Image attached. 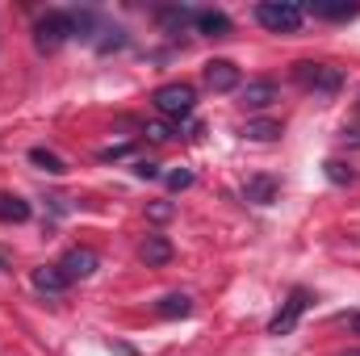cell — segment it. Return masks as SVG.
<instances>
[{
	"label": "cell",
	"mask_w": 360,
	"mask_h": 356,
	"mask_svg": "<svg viewBox=\"0 0 360 356\" xmlns=\"http://www.w3.org/2000/svg\"><path fill=\"white\" fill-rule=\"evenodd\" d=\"M72 38H76V25H72V13H63V8H55V13H46V17L34 21V46L46 51V55L59 51Z\"/></svg>",
	"instance_id": "obj_1"
},
{
	"label": "cell",
	"mask_w": 360,
	"mask_h": 356,
	"mask_svg": "<svg viewBox=\"0 0 360 356\" xmlns=\"http://www.w3.org/2000/svg\"><path fill=\"white\" fill-rule=\"evenodd\" d=\"M293 80H297L302 89L319 92V96H335L340 84H344V72L331 68V63H310V59H302V63H293Z\"/></svg>",
	"instance_id": "obj_2"
},
{
	"label": "cell",
	"mask_w": 360,
	"mask_h": 356,
	"mask_svg": "<svg viewBox=\"0 0 360 356\" xmlns=\"http://www.w3.org/2000/svg\"><path fill=\"white\" fill-rule=\"evenodd\" d=\"M151 105L164 113V117H172V122H180V117H188L193 109H197V89L193 84H164V89L151 92Z\"/></svg>",
	"instance_id": "obj_3"
},
{
	"label": "cell",
	"mask_w": 360,
	"mask_h": 356,
	"mask_svg": "<svg viewBox=\"0 0 360 356\" xmlns=\"http://www.w3.org/2000/svg\"><path fill=\"white\" fill-rule=\"evenodd\" d=\"M302 17H306V8L302 4H285V0H264V4H256V21L272 30V34H293L297 25H302Z\"/></svg>",
	"instance_id": "obj_4"
},
{
	"label": "cell",
	"mask_w": 360,
	"mask_h": 356,
	"mask_svg": "<svg viewBox=\"0 0 360 356\" xmlns=\"http://www.w3.org/2000/svg\"><path fill=\"white\" fill-rule=\"evenodd\" d=\"M310 302H314V293H310V289H302V285H297V289H289V298H285V306H281V310L272 314V323H269V336H289V331L297 327V319L306 314V306H310Z\"/></svg>",
	"instance_id": "obj_5"
},
{
	"label": "cell",
	"mask_w": 360,
	"mask_h": 356,
	"mask_svg": "<svg viewBox=\"0 0 360 356\" xmlns=\"http://www.w3.org/2000/svg\"><path fill=\"white\" fill-rule=\"evenodd\" d=\"M239 84H243V76H239V68H235L231 59H210V63H205V89L239 92Z\"/></svg>",
	"instance_id": "obj_6"
},
{
	"label": "cell",
	"mask_w": 360,
	"mask_h": 356,
	"mask_svg": "<svg viewBox=\"0 0 360 356\" xmlns=\"http://www.w3.org/2000/svg\"><path fill=\"white\" fill-rule=\"evenodd\" d=\"M276 96H281L276 80H248V84H239V105L243 109H269Z\"/></svg>",
	"instance_id": "obj_7"
},
{
	"label": "cell",
	"mask_w": 360,
	"mask_h": 356,
	"mask_svg": "<svg viewBox=\"0 0 360 356\" xmlns=\"http://www.w3.org/2000/svg\"><path fill=\"white\" fill-rule=\"evenodd\" d=\"M96 265H101V260H96V252H92V248H72V252L59 260V272H63L68 281H84V276L96 272Z\"/></svg>",
	"instance_id": "obj_8"
},
{
	"label": "cell",
	"mask_w": 360,
	"mask_h": 356,
	"mask_svg": "<svg viewBox=\"0 0 360 356\" xmlns=\"http://www.w3.org/2000/svg\"><path fill=\"white\" fill-rule=\"evenodd\" d=\"M172 256H176V252H172V239H168V235H147L143 248H139V260H143L147 268L172 265Z\"/></svg>",
	"instance_id": "obj_9"
},
{
	"label": "cell",
	"mask_w": 360,
	"mask_h": 356,
	"mask_svg": "<svg viewBox=\"0 0 360 356\" xmlns=\"http://www.w3.org/2000/svg\"><path fill=\"white\" fill-rule=\"evenodd\" d=\"M30 281H34V289L38 293H46V298H59V293H68V276L59 272V265H42V268H34L30 272Z\"/></svg>",
	"instance_id": "obj_10"
},
{
	"label": "cell",
	"mask_w": 360,
	"mask_h": 356,
	"mask_svg": "<svg viewBox=\"0 0 360 356\" xmlns=\"http://www.w3.org/2000/svg\"><path fill=\"white\" fill-rule=\"evenodd\" d=\"M193 25L205 34V38H226L231 34V17L222 8H197L193 13Z\"/></svg>",
	"instance_id": "obj_11"
},
{
	"label": "cell",
	"mask_w": 360,
	"mask_h": 356,
	"mask_svg": "<svg viewBox=\"0 0 360 356\" xmlns=\"http://www.w3.org/2000/svg\"><path fill=\"white\" fill-rule=\"evenodd\" d=\"M155 314L160 319H188L193 314V298L188 293H168V298L155 302Z\"/></svg>",
	"instance_id": "obj_12"
},
{
	"label": "cell",
	"mask_w": 360,
	"mask_h": 356,
	"mask_svg": "<svg viewBox=\"0 0 360 356\" xmlns=\"http://www.w3.org/2000/svg\"><path fill=\"white\" fill-rule=\"evenodd\" d=\"M243 139H252V143H272V139H281V122H276V117H252V122L243 126Z\"/></svg>",
	"instance_id": "obj_13"
},
{
	"label": "cell",
	"mask_w": 360,
	"mask_h": 356,
	"mask_svg": "<svg viewBox=\"0 0 360 356\" xmlns=\"http://www.w3.org/2000/svg\"><path fill=\"white\" fill-rule=\"evenodd\" d=\"M30 218V201L17 193H0V222H25Z\"/></svg>",
	"instance_id": "obj_14"
},
{
	"label": "cell",
	"mask_w": 360,
	"mask_h": 356,
	"mask_svg": "<svg viewBox=\"0 0 360 356\" xmlns=\"http://www.w3.org/2000/svg\"><path fill=\"white\" fill-rule=\"evenodd\" d=\"M243 197H248L252 205H269L272 197H276V180L272 177H252L248 189H243Z\"/></svg>",
	"instance_id": "obj_15"
},
{
	"label": "cell",
	"mask_w": 360,
	"mask_h": 356,
	"mask_svg": "<svg viewBox=\"0 0 360 356\" xmlns=\"http://www.w3.org/2000/svg\"><path fill=\"white\" fill-rule=\"evenodd\" d=\"M30 164L42 168V172H51V177H63V172H68V164H63L55 151H46V147H30Z\"/></svg>",
	"instance_id": "obj_16"
},
{
	"label": "cell",
	"mask_w": 360,
	"mask_h": 356,
	"mask_svg": "<svg viewBox=\"0 0 360 356\" xmlns=\"http://www.w3.org/2000/svg\"><path fill=\"white\" fill-rule=\"evenodd\" d=\"M193 13H197V8L172 4V8H155V21H160V25H168V30H184V25H193Z\"/></svg>",
	"instance_id": "obj_17"
},
{
	"label": "cell",
	"mask_w": 360,
	"mask_h": 356,
	"mask_svg": "<svg viewBox=\"0 0 360 356\" xmlns=\"http://www.w3.org/2000/svg\"><path fill=\"white\" fill-rule=\"evenodd\" d=\"M314 17H327V21H348L356 17V4H310Z\"/></svg>",
	"instance_id": "obj_18"
},
{
	"label": "cell",
	"mask_w": 360,
	"mask_h": 356,
	"mask_svg": "<svg viewBox=\"0 0 360 356\" xmlns=\"http://www.w3.org/2000/svg\"><path fill=\"white\" fill-rule=\"evenodd\" d=\"M323 172L331 184H356V172H352V164H344V160H327L323 164Z\"/></svg>",
	"instance_id": "obj_19"
},
{
	"label": "cell",
	"mask_w": 360,
	"mask_h": 356,
	"mask_svg": "<svg viewBox=\"0 0 360 356\" xmlns=\"http://www.w3.org/2000/svg\"><path fill=\"white\" fill-rule=\"evenodd\" d=\"M143 134H147L151 143H172V139H176V130H172L168 122H147V130H143Z\"/></svg>",
	"instance_id": "obj_20"
},
{
	"label": "cell",
	"mask_w": 360,
	"mask_h": 356,
	"mask_svg": "<svg viewBox=\"0 0 360 356\" xmlns=\"http://www.w3.org/2000/svg\"><path fill=\"white\" fill-rule=\"evenodd\" d=\"M172 214H176L172 201H151V205H147V218H151V222H168Z\"/></svg>",
	"instance_id": "obj_21"
},
{
	"label": "cell",
	"mask_w": 360,
	"mask_h": 356,
	"mask_svg": "<svg viewBox=\"0 0 360 356\" xmlns=\"http://www.w3.org/2000/svg\"><path fill=\"white\" fill-rule=\"evenodd\" d=\"M188 184H193V172H188V168H176V172H168V189H172V193L188 189Z\"/></svg>",
	"instance_id": "obj_22"
},
{
	"label": "cell",
	"mask_w": 360,
	"mask_h": 356,
	"mask_svg": "<svg viewBox=\"0 0 360 356\" xmlns=\"http://www.w3.org/2000/svg\"><path fill=\"white\" fill-rule=\"evenodd\" d=\"M134 177L155 180V177H160V164H151V160H139V164H134Z\"/></svg>",
	"instance_id": "obj_23"
},
{
	"label": "cell",
	"mask_w": 360,
	"mask_h": 356,
	"mask_svg": "<svg viewBox=\"0 0 360 356\" xmlns=\"http://www.w3.org/2000/svg\"><path fill=\"white\" fill-rule=\"evenodd\" d=\"M122 155H130V147H126V143H122V147H105V151H101V160H122Z\"/></svg>",
	"instance_id": "obj_24"
},
{
	"label": "cell",
	"mask_w": 360,
	"mask_h": 356,
	"mask_svg": "<svg viewBox=\"0 0 360 356\" xmlns=\"http://www.w3.org/2000/svg\"><path fill=\"white\" fill-rule=\"evenodd\" d=\"M340 323H344L348 331H356V336H360V310H352V314H340Z\"/></svg>",
	"instance_id": "obj_25"
},
{
	"label": "cell",
	"mask_w": 360,
	"mask_h": 356,
	"mask_svg": "<svg viewBox=\"0 0 360 356\" xmlns=\"http://www.w3.org/2000/svg\"><path fill=\"white\" fill-rule=\"evenodd\" d=\"M340 139H344V143H352V147H360V130H344Z\"/></svg>",
	"instance_id": "obj_26"
},
{
	"label": "cell",
	"mask_w": 360,
	"mask_h": 356,
	"mask_svg": "<svg viewBox=\"0 0 360 356\" xmlns=\"http://www.w3.org/2000/svg\"><path fill=\"white\" fill-rule=\"evenodd\" d=\"M340 356H360V348H348V352H340Z\"/></svg>",
	"instance_id": "obj_27"
}]
</instances>
